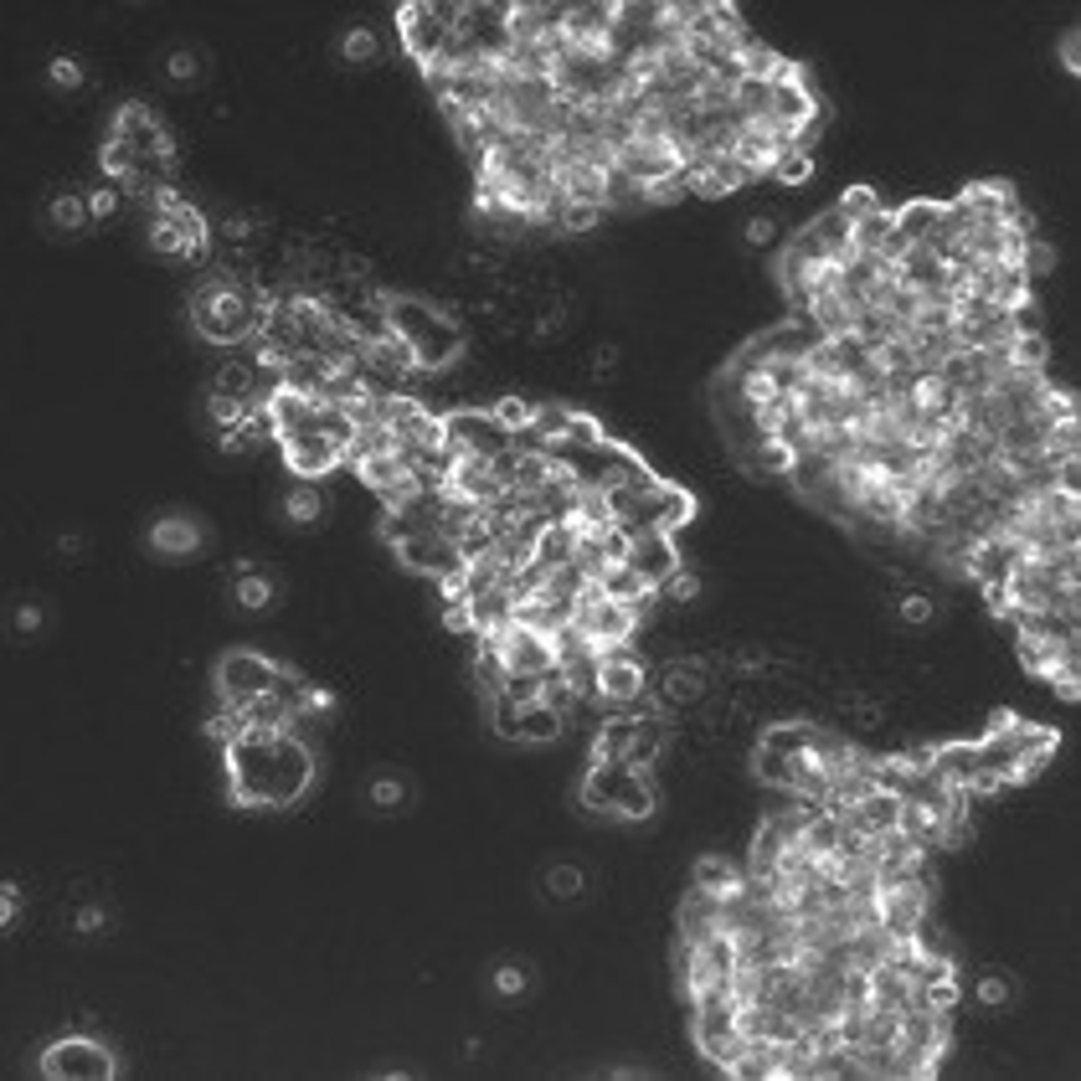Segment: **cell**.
I'll return each instance as SVG.
<instances>
[{"label": "cell", "instance_id": "1", "mask_svg": "<svg viewBox=\"0 0 1081 1081\" xmlns=\"http://www.w3.org/2000/svg\"><path fill=\"white\" fill-rule=\"evenodd\" d=\"M222 762H227V793L242 809H288L314 788V752L294 726L284 732L248 726L222 752Z\"/></svg>", "mask_w": 1081, "mask_h": 1081}, {"label": "cell", "instance_id": "2", "mask_svg": "<svg viewBox=\"0 0 1081 1081\" xmlns=\"http://www.w3.org/2000/svg\"><path fill=\"white\" fill-rule=\"evenodd\" d=\"M269 314H273V294L252 288L237 273H212L191 294V324H197V335H206L216 345L258 341Z\"/></svg>", "mask_w": 1081, "mask_h": 1081}, {"label": "cell", "instance_id": "3", "mask_svg": "<svg viewBox=\"0 0 1081 1081\" xmlns=\"http://www.w3.org/2000/svg\"><path fill=\"white\" fill-rule=\"evenodd\" d=\"M387 324H392L396 341L413 351L423 377H438V371H449L453 360L464 356V330H459V320L443 314L438 305H428V299H407V294L387 299Z\"/></svg>", "mask_w": 1081, "mask_h": 1081}, {"label": "cell", "instance_id": "4", "mask_svg": "<svg viewBox=\"0 0 1081 1081\" xmlns=\"http://www.w3.org/2000/svg\"><path fill=\"white\" fill-rule=\"evenodd\" d=\"M582 809L608 813V819H649L660 809V793H654V777L649 768H633V762H597L582 777Z\"/></svg>", "mask_w": 1081, "mask_h": 1081}, {"label": "cell", "instance_id": "5", "mask_svg": "<svg viewBox=\"0 0 1081 1081\" xmlns=\"http://www.w3.org/2000/svg\"><path fill=\"white\" fill-rule=\"evenodd\" d=\"M155 216H150V248L165 252V258H180V263H197L206 252V222L191 201L176 197V186H161L150 197Z\"/></svg>", "mask_w": 1081, "mask_h": 1081}, {"label": "cell", "instance_id": "6", "mask_svg": "<svg viewBox=\"0 0 1081 1081\" xmlns=\"http://www.w3.org/2000/svg\"><path fill=\"white\" fill-rule=\"evenodd\" d=\"M459 21H464V5H449V0H432V5H402L396 11V32H402V47L417 57V68L428 72L443 47H449V36L459 32Z\"/></svg>", "mask_w": 1081, "mask_h": 1081}, {"label": "cell", "instance_id": "7", "mask_svg": "<svg viewBox=\"0 0 1081 1081\" xmlns=\"http://www.w3.org/2000/svg\"><path fill=\"white\" fill-rule=\"evenodd\" d=\"M284 665H273L269 654H252V649H227L222 660H216V701L222 705H242L258 701V696H269L273 685H278Z\"/></svg>", "mask_w": 1081, "mask_h": 1081}, {"label": "cell", "instance_id": "8", "mask_svg": "<svg viewBox=\"0 0 1081 1081\" xmlns=\"http://www.w3.org/2000/svg\"><path fill=\"white\" fill-rule=\"evenodd\" d=\"M41 1071L52 1081H114L119 1061L93 1035H62V1041H52L41 1050Z\"/></svg>", "mask_w": 1081, "mask_h": 1081}, {"label": "cell", "instance_id": "9", "mask_svg": "<svg viewBox=\"0 0 1081 1081\" xmlns=\"http://www.w3.org/2000/svg\"><path fill=\"white\" fill-rule=\"evenodd\" d=\"M644 690H649L644 660H639L629 644H603L597 649V705H603V716L629 711V701H639Z\"/></svg>", "mask_w": 1081, "mask_h": 1081}, {"label": "cell", "instance_id": "10", "mask_svg": "<svg viewBox=\"0 0 1081 1081\" xmlns=\"http://www.w3.org/2000/svg\"><path fill=\"white\" fill-rule=\"evenodd\" d=\"M443 443L453 453H474V459H500L510 449V428L489 407H459L443 413Z\"/></svg>", "mask_w": 1081, "mask_h": 1081}, {"label": "cell", "instance_id": "11", "mask_svg": "<svg viewBox=\"0 0 1081 1081\" xmlns=\"http://www.w3.org/2000/svg\"><path fill=\"white\" fill-rule=\"evenodd\" d=\"M572 623L587 633V644L603 649V644H629L633 629H639V613L623 608V603H613V597H603L597 587H587V593L577 597Z\"/></svg>", "mask_w": 1081, "mask_h": 1081}, {"label": "cell", "instance_id": "12", "mask_svg": "<svg viewBox=\"0 0 1081 1081\" xmlns=\"http://www.w3.org/2000/svg\"><path fill=\"white\" fill-rule=\"evenodd\" d=\"M392 551H396V561H402L407 572L432 577V582H449V577L468 572L459 540H449V536H407V540H396Z\"/></svg>", "mask_w": 1081, "mask_h": 1081}, {"label": "cell", "instance_id": "13", "mask_svg": "<svg viewBox=\"0 0 1081 1081\" xmlns=\"http://www.w3.org/2000/svg\"><path fill=\"white\" fill-rule=\"evenodd\" d=\"M479 639H489V644L500 649V660L515 669V675H546V669L557 665L551 633H536V629H525V623H504V629L479 633Z\"/></svg>", "mask_w": 1081, "mask_h": 1081}, {"label": "cell", "instance_id": "14", "mask_svg": "<svg viewBox=\"0 0 1081 1081\" xmlns=\"http://www.w3.org/2000/svg\"><path fill=\"white\" fill-rule=\"evenodd\" d=\"M108 140L124 144V150H134L140 161H155L161 150H170V134H165V124L144 104H124V108H119V114H114V129H108Z\"/></svg>", "mask_w": 1081, "mask_h": 1081}, {"label": "cell", "instance_id": "15", "mask_svg": "<svg viewBox=\"0 0 1081 1081\" xmlns=\"http://www.w3.org/2000/svg\"><path fill=\"white\" fill-rule=\"evenodd\" d=\"M278 449H284V464L299 474V479H320L330 474L335 464H345L341 443H330L324 432H294V438H278Z\"/></svg>", "mask_w": 1081, "mask_h": 1081}, {"label": "cell", "instance_id": "16", "mask_svg": "<svg viewBox=\"0 0 1081 1081\" xmlns=\"http://www.w3.org/2000/svg\"><path fill=\"white\" fill-rule=\"evenodd\" d=\"M356 474L366 479V489H377V500L392 510L417 489V474L402 464V453H377V459H360Z\"/></svg>", "mask_w": 1081, "mask_h": 1081}, {"label": "cell", "instance_id": "17", "mask_svg": "<svg viewBox=\"0 0 1081 1081\" xmlns=\"http://www.w3.org/2000/svg\"><path fill=\"white\" fill-rule=\"evenodd\" d=\"M201 546H206V525L191 521V515H161V521L150 525V551L155 557L186 561V557H197Z\"/></svg>", "mask_w": 1081, "mask_h": 1081}, {"label": "cell", "instance_id": "18", "mask_svg": "<svg viewBox=\"0 0 1081 1081\" xmlns=\"http://www.w3.org/2000/svg\"><path fill=\"white\" fill-rule=\"evenodd\" d=\"M629 567L644 577L649 587H660V582L680 567V551H675V540H669L665 531H639V536L629 540Z\"/></svg>", "mask_w": 1081, "mask_h": 1081}, {"label": "cell", "instance_id": "19", "mask_svg": "<svg viewBox=\"0 0 1081 1081\" xmlns=\"http://www.w3.org/2000/svg\"><path fill=\"white\" fill-rule=\"evenodd\" d=\"M705 690H711L705 660H675V665H665V680H660V696H654V701L665 705V711H675V705L705 701Z\"/></svg>", "mask_w": 1081, "mask_h": 1081}, {"label": "cell", "instance_id": "20", "mask_svg": "<svg viewBox=\"0 0 1081 1081\" xmlns=\"http://www.w3.org/2000/svg\"><path fill=\"white\" fill-rule=\"evenodd\" d=\"M449 495H459V500H474V504H495L504 495V485H500V474H495V464H489V459H474V453H464V459L453 464V474H449Z\"/></svg>", "mask_w": 1081, "mask_h": 1081}, {"label": "cell", "instance_id": "21", "mask_svg": "<svg viewBox=\"0 0 1081 1081\" xmlns=\"http://www.w3.org/2000/svg\"><path fill=\"white\" fill-rule=\"evenodd\" d=\"M567 732V711L551 701H525L521 716H515V741L521 747H546V741H557Z\"/></svg>", "mask_w": 1081, "mask_h": 1081}, {"label": "cell", "instance_id": "22", "mask_svg": "<svg viewBox=\"0 0 1081 1081\" xmlns=\"http://www.w3.org/2000/svg\"><path fill=\"white\" fill-rule=\"evenodd\" d=\"M593 587H597V593H603V597H613V603H623V608H633V613H639V618H644V608H649V603H654V597H660V593H654V587H649V582H644V577L633 572L629 561H618V567H608V572L597 577Z\"/></svg>", "mask_w": 1081, "mask_h": 1081}, {"label": "cell", "instance_id": "23", "mask_svg": "<svg viewBox=\"0 0 1081 1081\" xmlns=\"http://www.w3.org/2000/svg\"><path fill=\"white\" fill-rule=\"evenodd\" d=\"M711 932H721V896L690 886V896L680 901V937L685 942H705Z\"/></svg>", "mask_w": 1081, "mask_h": 1081}, {"label": "cell", "instance_id": "24", "mask_svg": "<svg viewBox=\"0 0 1081 1081\" xmlns=\"http://www.w3.org/2000/svg\"><path fill=\"white\" fill-rule=\"evenodd\" d=\"M927 773H932L937 783H948V788H969L973 777H978V747H973V741L932 747V762H927Z\"/></svg>", "mask_w": 1081, "mask_h": 1081}, {"label": "cell", "instance_id": "25", "mask_svg": "<svg viewBox=\"0 0 1081 1081\" xmlns=\"http://www.w3.org/2000/svg\"><path fill=\"white\" fill-rule=\"evenodd\" d=\"M633 737H639V716H629V711H618V716H603V726H597V747H593V757H597V762H629Z\"/></svg>", "mask_w": 1081, "mask_h": 1081}, {"label": "cell", "instance_id": "26", "mask_svg": "<svg viewBox=\"0 0 1081 1081\" xmlns=\"http://www.w3.org/2000/svg\"><path fill=\"white\" fill-rule=\"evenodd\" d=\"M870 1005L876 1009H912L917 1005V989H912V978L906 973H896L891 963H881V969H870Z\"/></svg>", "mask_w": 1081, "mask_h": 1081}, {"label": "cell", "instance_id": "27", "mask_svg": "<svg viewBox=\"0 0 1081 1081\" xmlns=\"http://www.w3.org/2000/svg\"><path fill=\"white\" fill-rule=\"evenodd\" d=\"M891 227H896V212L876 206L870 216H860V222L850 227V248H855V252H876V258H881L886 242H891Z\"/></svg>", "mask_w": 1081, "mask_h": 1081}, {"label": "cell", "instance_id": "28", "mask_svg": "<svg viewBox=\"0 0 1081 1081\" xmlns=\"http://www.w3.org/2000/svg\"><path fill=\"white\" fill-rule=\"evenodd\" d=\"M233 597H237V608H248V613L269 608V603H273V582H269V572H258L252 561H237Z\"/></svg>", "mask_w": 1081, "mask_h": 1081}, {"label": "cell", "instance_id": "29", "mask_svg": "<svg viewBox=\"0 0 1081 1081\" xmlns=\"http://www.w3.org/2000/svg\"><path fill=\"white\" fill-rule=\"evenodd\" d=\"M504 680H510V665L500 660V649L489 644V639H479V654H474V685H479V696H500Z\"/></svg>", "mask_w": 1081, "mask_h": 1081}, {"label": "cell", "instance_id": "30", "mask_svg": "<svg viewBox=\"0 0 1081 1081\" xmlns=\"http://www.w3.org/2000/svg\"><path fill=\"white\" fill-rule=\"evenodd\" d=\"M809 737H813V721H777L762 732V747H773L783 757H809Z\"/></svg>", "mask_w": 1081, "mask_h": 1081}, {"label": "cell", "instance_id": "31", "mask_svg": "<svg viewBox=\"0 0 1081 1081\" xmlns=\"http://www.w3.org/2000/svg\"><path fill=\"white\" fill-rule=\"evenodd\" d=\"M1005 360L1014 371H1035V377H1041L1045 360H1050V345H1045L1041 330H1035V335H1014V341L1005 345Z\"/></svg>", "mask_w": 1081, "mask_h": 1081}, {"label": "cell", "instance_id": "32", "mask_svg": "<svg viewBox=\"0 0 1081 1081\" xmlns=\"http://www.w3.org/2000/svg\"><path fill=\"white\" fill-rule=\"evenodd\" d=\"M696 886H701V891H716V896H726L732 886H741V870L726 860V855H701V860H696Z\"/></svg>", "mask_w": 1081, "mask_h": 1081}, {"label": "cell", "instance_id": "33", "mask_svg": "<svg viewBox=\"0 0 1081 1081\" xmlns=\"http://www.w3.org/2000/svg\"><path fill=\"white\" fill-rule=\"evenodd\" d=\"M572 423H577V413H572V407H561V402H540L536 417H531V428L546 438V449H551V443H561V438L572 432Z\"/></svg>", "mask_w": 1081, "mask_h": 1081}, {"label": "cell", "instance_id": "34", "mask_svg": "<svg viewBox=\"0 0 1081 1081\" xmlns=\"http://www.w3.org/2000/svg\"><path fill=\"white\" fill-rule=\"evenodd\" d=\"M47 222H52L57 233H78V227H88V222H93L88 197H78V191H68V197H57L52 206H47Z\"/></svg>", "mask_w": 1081, "mask_h": 1081}, {"label": "cell", "instance_id": "35", "mask_svg": "<svg viewBox=\"0 0 1081 1081\" xmlns=\"http://www.w3.org/2000/svg\"><path fill=\"white\" fill-rule=\"evenodd\" d=\"M320 510H324V495H320V489H314V485L288 489V500H284V515H288V521L309 525V521H320Z\"/></svg>", "mask_w": 1081, "mask_h": 1081}, {"label": "cell", "instance_id": "36", "mask_svg": "<svg viewBox=\"0 0 1081 1081\" xmlns=\"http://www.w3.org/2000/svg\"><path fill=\"white\" fill-rule=\"evenodd\" d=\"M752 468H757V474H783V479H788L793 453L783 449L777 438H757V449H752Z\"/></svg>", "mask_w": 1081, "mask_h": 1081}, {"label": "cell", "instance_id": "37", "mask_svg": "<svg viewBox=\"0 0 1081 1081\" xmlns=\"http://www.w3.org/2000/svg\"><path fill=\"white\" fill-rule=\"evenodd\" d=\"M973 994H978V1005L984 1009H1005V1005H1014V978H1005V973H984V978L973 984Z\"/></svg>", "mask_w": 1081, "mask_h": 1081}, {"label": "cell", "instance_id": "38", "mask_svg": "<svg viewBox=\"0 0 1081 1081\" xmlns=\"http://www.w3.org/2000/svg\"><path fill=\"white\" fill-rule=\"evenodd\" d=\"M654 593L665 597V603H696V597H701V577L685 572V567H675V572H669L665 582L654 587Z\"/></svg>", "mask_w": 1081, "mask_h": 1081}, {"label": "cell", "instance_id": "39", "mask_svg": "<svg viewBox=\"0 0 1081 1081\" xmlns=\"http://www.w3.org/2000/svg\"><path fill=\"white\" fill-rule=\"evenodd\" d=\"M773 180H783V186H804V180L813 176V161L804 155V150H788V155H777L773 170H768Z\"/></svg>", "mask_w": 1081, "mask_h": 1081}, {"label": "cell", "instance_id": "40", "mask_svg": "<svg viewBox=\"0 0 1081 1081\" xmlns=\"http://www.w3.org/2000/svg\"><path fill=\"white\" fill-rule=\"evenodd\" d=\"M407 777H396V773H381V777H371V804L377 809H402L407 804Z\"/></svg>", "mask_w": 1081, "mask_h": 1081}, {"label": "cell", "instance_id": "41", "mask_svg": "<svg viewBox=\"0 0 1081 1081\" xmlns=\"http://www.w3.org/2000/svg\"><path fill=\"white\" fill-rule=\"evenodd\" d=\"M377 47H381V41H377V32H371V26H351V32L341 36V57H345V62H371V57H377Z\"/></svg>", "mask_w": 1081, "mask_h": 1081}, {"label": "cell", "instance_id": "42", "mask_svg": "<svg viewBox=\"0 0 1081 1081\" xmlns=\"http://www.w3.org/2000/svg\"><path fill=\"white\" fill-rule=\"evenodd\" d=\"M876 206H881V201H876V191H870V186H850L845 197H840V206H834V212H840V216L850 222V227H855V222H860V216H870Z\"/></svg>", "mask_w": 1081, "mask_h": 1081}, {"label": "cell", "instance_id": "43", "mask_svg": "<svg viewBox=\"0 0 1081 1081\" xmlns=\"http://www.w3.org/2000/svg\"><path fill=\"white\" fill-rule=\"evenodd\" d=\"M896 618H901V623H912V629H927V623L937 618V608H932V597L901 593V597H896Z\"/></svg>", "mask_w": 1081, "mask_h": 1081}, {"label": "cell", "instance_id": "44", "mask_svg": "<svg viewBox=\"0 0 1081 1081\" xmlns=\"http://www.w3.org/2000/svg\"><path fill=\"white\" fill-rule=\"evenodd\" d=\"M546 891L557 901H577L582 896V870H577V865H551V870H546Z\"/></svg>", "mask_w": 1081, "mask_h": 1081}, {"label": "cell", "instance_id": "45", "mask_svg": "<svg viewBox=\"0 0 1081 1081\" xmlns=\"http://www.w3.org/2000/svg\"><path fill=\"white\" fill-rule=\"evenodd\" d=\"M489 413L500 417V423H504V428H510V432H521V428H531V417H536V407H531L525 396H500V402H495Z\"/></svg>", "mask_w": 1081, "mask_h": 1081}, {"label": "cell", "instance_id": "46", "mask_svg": "<svg viewBox=\"0 0 1081 1081\" xmlns=\"http://www.w3.org/2000/svg\"><path fill=\"white\" fill-rule=\"evenodd\" d=\"M119 206H124V191H119V186H98V191H88L93 222H114V216H119Z\"/></svg>", "mask_w": 1081, "mask_h": 1081}, {"label": "cell", "instance_id": "47", "mask_svg": "<svg viewBox=\"0 0 1081 1081\" xmlns=\"http://www.w3.org/2000/svg\"><path fill=\"white\" fill-rule=\"evenodd\" d=\"M597 222H603V212H597V206H572V201H567V206H561L557 233H593Z\"/></svg>", "mask_w": 1081, "mask_h": 1081}, {"label": "cell", "instance_id": "48", "mask_svg": "<svg viewBox=\"0 0 1081 1081\" xmlns=\"http://www.w3.org/2000/svg\"><path fill=\"white\" fill-rule=\"evenodd\" d=\"M489 989L500 994V999H521V994H525V973L515 969V963H500V969L489 973Z\"/></svg>", "mask_w": 1081, "mask_h": 1081}, {"label": "cell", "instance_id": "49", "mask_svg": "<svg viewBox=\"0 0 1081 1081\" xmlns=\"http://www.w3.org/2000/svg\"><path fill=\"white\" fill-rule=\"evenodd\" d=\"M840 711H845L855 726H881V705L870 696H840Z\"/></svg>", "mask_w": 1081, "mask_h": 1081}, {"label": "cell", "instance_id": "50", "mask_svg": "<svg viewBox=\"0 0 1081 1081\" xmlns=\"http://www.w3.org/2000/svg\"><path fill=\"white\" fill-rule=\"evenodd\" d=\"M500 696H510L515 705H525V701H540V675H515L510 669V680H504V690Z\"/></svg>", "mask_w": 1081, "mask_h": 1081}, {"label": "cell", "instance_id": "51", "mask_svg": "<svg viewBox=\"0 0 1081 1081\" xmlns=\"http://www.w3.org/2000/svg\"><path fill=\"white\" fill-rule=\"evenodd\" d=\"M773 242H777V227L768 222V216L747 222V248H773Z\"/></svg>", "mask_w": 1081, "mask_h": 1081}, {"label": "cell", "instance_id": "52", "mask_svg": "<svg viewBox=\"0 0 1081 1081\" xmlns=\"http://www.w3.org/2000/svg\"><path fill=\"white\" fill-rule=\"evenodd\" d=\"M52 83H57V88H78V83H83V68H78L72 57H57V62H52Z\"/></svg>", "mask_w": 1081, "mask_h": 1081}, {"label": "cell", "instance_id": "53", "mask_svg": "<svg viewBox=\"0 0 1081 1081\" xmlns=\"http://www.w3.org/2000/svg\"><path fill=\"white\" fill-rule=\"evenodd\" d=\"M197 72H201V57H197V52H176V57H170V78H180V83H191Z\"/></svg>", "mask_w": 1081, "mask_h": 1081}, {"label": "cell", "instance_id": "54", "mask_svg": "<svg viewBox=\"0 0 1081 1081\" xmlns=\"http://www.w3.org/2000/svg\"><path fill=\"white\" fill-rule=\"evenodd\" d=\"M1061 68H1066V72H1081V36H1077V32H1066V36H1061Z\"/></svg>", "mask_w": 1081, "mask_h": 1081}, {"label": "cell", "instance_id": "55", "mask_svg": "<svg viewBox=\"0 0 1081 1081\" xmlns=\"http://www.w3.org/2000/svg\"><path fill=\"white\" fill-rule=\"evenodd\" d=\"M16 917H21V886H5V891H0V922L11 927Z\"/></svg>", "mask_w": 1081, "mask_h": 1081}, {"label": "cell", "instance_id": "56", "mask_svg": "<svg viewBox=\"0 0 1081 1081\" xmlns=\"http://www.w3.org/2000/svg\"><path fill=\"white\" fill-rule=\"evenodd\" d=\"M16 633H41V608H36V603L16 608Z\"/></svg>", "mask_w": 1081, "mask_h": 1081}, {"label": "cell", "instance_id": "57", "mask_svg": "<svg viewBox=\"0 0 1081 1081\" xmlns=\"http://www.w3.org/2000/svg\"><path fill=\"white\" fill-rule=\"evenodd\" d=\"M72 927H78V932H98V927H104V912H98V906H83V912L72 917Z\"/></svg>", "mask_w": 1081, "mask_h": 1081}, {"label": "cell", "instance_id": "58", "mask_svg": "<svg viewBox=\"0 0 1081 1081\" xmlns=\"http://www.w3.org/2000/svg\"><path fill=\"white\" fill-rule=\"evenodd\" d=\"M613 366H618V351H613V345H603V351L593 356V371L603 377V371H613Z\"/></svg>", "mask_w": 1081, "mask_h": 1081}]
</instances>
